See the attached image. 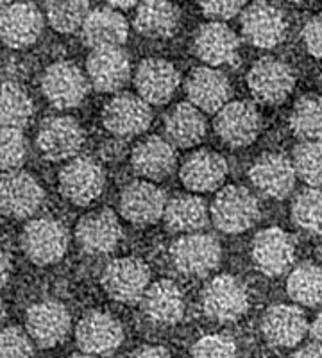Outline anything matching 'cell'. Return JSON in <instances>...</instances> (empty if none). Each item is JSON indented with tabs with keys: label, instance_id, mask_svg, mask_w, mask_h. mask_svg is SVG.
<instances>
[{
	"label": "cell",
	"instance_id": "6da1fadb",
	"mask_svg": "<svg viewBox=\"0 0 322 358\" xmlns=\"http://www.w3.org/2000/svg\"><path fill=\"white\" fill-rule=\"evenodd\" d=\"M212 219L224 233H242L253 228L260 219L256 197L244 187H226L217 194L212 204Z\"/></svg>",
	"mask_w": 322,
	"mask_h": 358
},
{
	"label": "cell",
	"instance_id": "7a4b0ae2",
	"mask_svg": "<svg viewBox=\"0 0 322 358\" xmlns=\"http://www.w3.org/2000/svg\"><path fill=\"white\" fill-rule=\"evenodd\" d=\"M68 248V231L59 220L50 217L34 219L22 233L25 257L38 265H50L61 260Z\"/></svg>",
	"mask_w": 322,
	"mask_h": 358
},
{
	"label": "cell",
	"instance_id": "3957f363",
	"mask_svg": "<svg viewBox=\"0 0 322 358\" xmlns=\"http://www.w3.org/2000/svg\"><path fill=\"white\" fill-rule=\"evenodd\" d=\"M204 313L219 322H233L247 312L249 292L240 280L222 274L206 283L200 296Z\"/></svg>",
	"mask_w": 322,
	"mask_h": 358
},
{
	"label": "cell",
	"instance_id": "277c9868",
	"mask_svg": "<svg viewBox=\"0 0 322 358\" xmlns=\"http://www.w3.org/2000/svg\"><path fill=\"white\" fill-rule=\"evenodd\" d=\"M45 203V190L24 171L4 172L0 178V212L11 219H29Z\"/></svg>",
	"mask_w": 322,
	"mask_h": 358
},
{
	"label": "cell",
	"instance_id": "5b68a950",
	"mask_svg": "<svg viewBox=\"0 0 322 358\" xmlns=\"http://www.w3.org/2000/svg\"><path fill=\"white\" fill-rule=\"evenodd\" d=\"M221 244L210 235L188 233L170 248V260L184 276H206L221 262Z\"/></svg>",
	"mask_w": 322,
	"mask_h": 358
},
{
	"label": "cell",
	"instance_id": "8992f818",
	"mask_svg": "<svg viewBox=\"0 0 322 358\" xmlns=\"http://www.w3.org/2000/svg\"><path fill=\"white\" fill-rule=\"evenodd\" d=\"M41 90L54 108L70 110L79 106L88 95V78L75 63L57 62L43 73Z\"/></svg>",
	"mask_w": 322,
	"mask_h": 358
},
{
	"label": "cell",
	"instance_id": "52a82bcc",
	"mask_svg": "<svg viewBox=\"0 0 322 358\" xmlns=\"http://www.w3.org/2000/svg\"><path fill=\"white\" fill-rule=\"evenodd\" d=\"M106 176L95 159L74 158L59 172V190L63 197L78 206L92 204L104 190Z\"/></svg>",
	"mask_w": 322,
	"mask_h": 358
},
{
	"label": "cell",
	"instance_id": "ba28073f",
	"mask_svg": "<svg viewBox=\"0 0 322 358\" xmlns=\"http://www.w3.org/2000/svg\"><path fill=\"white\" fill-rule=\"evenodd\" d=\"M149 267L138 258L113 260L102 273V287L119 303H138L149 287Z\"/></svg>",
	"mask_w": 322,
	"mask_h": 358
},
{
	"label": "cell",
	"instance_id": "9c48e42d",
	"mask_svg": "<svg viewBox=\"0 0 322 358\" xmlns=\"http://www.w3.org/2000/svg\"><path fill=\"white\" fill-rule=\"evenodd\" d=\"M247 85L258 102L279 104L294 90L295 76L286 63L276 57H263L249 72Z\"/></svg>",
	"mask_w": 322,
	"mask_h": 358
},
{
	"label": "cell",
	"instance_id": "30bf717a",
	"mask_svg": "<svg viewBox=\"0 0 322 358\" xmlns=\"http://www.w3.org/2000/svg\"><path fill=\"white\" fill-rule=\"evenodd\" d=\"M75 341L79 350L94 357H110L124 342L120 322L110 313L90 312L78 322Z\"/></svg>",
	"mask_w": 322,
	"mask_h": 358
},
{
	"label": "cell",
	"instance_id": "8fae6325",
	"mask_svg": "<svg viewBox=\"0 0 322 358\" xmlns=\"http://www.w3.org/2000/svg\"><path fill=\"white\" fill-rule=\"evenodd\" d=\"M85 143V131L70 117H50L38 131V149L50 162L74 158Z\"/></svg>",
	"mask_w": 322,
	"mask_h": 358
},
{
	"label": "cell",
	"instance_id": "7c38bea8",
	"mask_svg": "<svg viewBox=\"0 0 322 358\" xmlns=\"http://www.w3.org/2000/svg\"><path fill=\"white\" fill-rule=\"evenodd\" d=\"M43 31V18L33 2H11L0 9V40L11 49L36 43Z\"/></svg>",
	"mask_w": 322,
	"mask_h": 358
},
{
	"label": "cell",
	"instance_id": "4fadbf2b",
	"mask_svg": "<svg viewBox=\"0 0 322 358\" xmlns=\"http://www.w3.org/2000/svg\"><path fill=\"white\" fill-rule=\"evenodd\" d=\"M261 118L254 104L247 101L228 102L217 111L215 131L231 147L251 145L258 138Z\"/></svg>",
	"mask_w": 322,
	"mask_h": 358
},
{
	"label": "cell",
	"instance_id": "5bb4252c",
	"mask_svg": "<svg viewBox=\"0 0 322 358\" xmlns=\"http://www.w3.org/2000/svg\"><path fill=\"white\" fill-rule=\"evenodd\" d=\"M70 313L59 301H40L27 310L25 328L27 335L40 348L61 344L70 331Z\"/></svg>",
	"mask_w": 322,
	"mask_h": 358
},
{
	"label": "cell",
	"instance_id": "9a60e30c",
	"mask_svg": "<svg viewBox=\"0 0 322 358\" xmlns=\"http://www.w3.org/2000/svg\"><path fill=\"white\" fill-rule=\"evenodd\" d=\"M242 34L258 49H272L285 40L286 20L279 9L260 0L242 15Z\"/></svg>",
	"mask_w": 322,
	"mask_h": 358
},
{
	"label": "cell",
	"instance_id": "2e32d148",
	"mask_svg": "<svg viewBox=\"0 0 322 358\" xmlns=\"http://www.w3.org/2000/svg\"><path fill=\"white\" fill-rule=\"evenodd\" d=\"M152 111L140 95L122 94L113 97L104 108L102 122L117 136H135L151 126Z\"/></svg>",
	"mask_w": 322,
	"mask_h": 358
},
{
	"label": "cell",
	"instance_id": "e0dca14e",
	"mask_svg": "<svg viewBox=\"0 0 322 358\" xmlns=\"http://www.w3.org/2000/svg\"><path fill=\"white\" fill-rule=\"evenodd\" d=\"M249 178L258 192L272 199H285L298 181L292 159L279 152H269L258 158L249 171Z\"/></svg>",
	"mask_w": 322,
	"mask_h": 358
},
{
	"label": "cell",
	"instance_id": "ac0fdd59",
	"mask_svg": "<svg viewBox=\"0 0 322 358\" xmlns=\"http://www.w3.org/2000/svg\"><path fill=\"white\" fill-rule=\"evenodd\" d=\"M167 204V196L151 181H133L120 197V212L124 219L135 226H149L161 219Z\"/></svg>",
	"mask_w": 322,
	"mask_h": 358
},
{
	"label": "cell",
	"instance_id": "d6986e66",
	"mask_svg": "<svg viewBox=\"0 0 322 358\" xmlns=\"http://www.w3.org/2000/svg\"><path fill=\"white\" fill-rule=\"evenodd\" d=\"M88 81L95 90L104 94H115L127 83L131 76L129 56L120 47L92 49L86 62Z\"/></svg>",
	"mask_w": 322,
	"mask_h": 358
},
{
	"label": "cell",
	"instance_id": "ffe728a7",
	"mask_svg": "<svg viewBox=\"0 0 322 358\" xmlns=\"http://www.w3.org/2000/svg\"><path fill=\"white\" fill-rule=\"evenodd\" d=\"M240 40L222 22H210L197 31L193 38V50L206 65L233 66L238 62Z\"/></svg>",
	"mask_w": 322,
	"mask_h": 358
},
{
	"label": "cell",
	"instance_id": "44dd1931",
	"mask_svg": "<svg viewBox=\"0 0 322 358\" xmlns=\"http://www.w3.org/2000/svg\"><path fill=\"white\" fill-rule=\"evenodd\" d=\"M122 228L111 210H98L82 217L75 228V238L88 255H106L120 242Z\"/></svg>",
	"mask_w": 322,
	"mask_h": 358
},
{
	"label": "cell",
	"instance_id": "7402d4cb",
	"mask_svg": "<svg viewBox=\"0 0 322 358\" xmlns=\"http://www.w3.org/2000/svg\"><path fill=\"white\" fill-rule=\"evenodd\" d=\"M295 248L288 233L279 228H267L253 242V260L267 276H279L294 264Z\"/></svg>",
	"mask_w": 322,
	"mask_h": 358
},
{
	"label": "cell",
	"instance_id": "603a6c76",
	"mask_svg": "<svg viewBox=\"0 0 322 358\" xmlns=\"http://www.w3.org/2000/svg\"><path fill=\"white\" fill-rule=\"evenodd\" d=\"M308 321L301 308L292 305H274L261 319V334L276 348H294L305 338Z\"/></svg>",
	"mask_w": 322,
	"mask_h": 358
},
{
	"label": "cell",
	"instance_id": "cb8c5ba5",
	"mask_svg": "<svg viewBox=\"0 0 322 358\" xmlns=\"http://www.w3.org/2000/svg\"><path fill=\"white\" fill-rule=\"evenodd\" d=\"M180 72L165 59H145L136 70L135 83L138 95L149 104H165L180 86Z\"/></svg>",
	"mask_w": 322,
	"mask_h": 358
},
{
	"label": "cell",
	"instance_id": "d4e9b609",
	"mask_svg": "<svg viewBox=\"0 0 322 358\" xmlns=\"http://www.w3.org/2000/svg\"><path fill=\"white\" fill-rule=\"evenodd\" d=\"M186 94L193 106L206 113H215L231 97V85L228 78L215 66L196 69L186 81Z\"/></svg>",
	"mask_w": 322,
	"mask_h": 358
},
{
	"label": "cell",
	"instance_id": "484cf974",
	"mask_svg": "<svg viewBox=\"0 0 322 358\" xmlns=\"http://www.w3.org/2000/svg\"><path fill=\"white\" fill-rule=\"evenodd\" d=\"M228 176V163L217 152L203 149L184 159L181 167V181L192 192H213L221 187Z\"/></svg>",
	"mask_w": 322,
	"mask_h": 358
},
{
	"label": "cell",
	"instance_id": "4316f807",
	"mask_svg": "<svg viewBox=\"0 0 322 358\" xmlns=\"http://www.w3.org/2000/svg\"><path fill=\"white\" fill-rule=\"evenodd\" d=\"M82 41L90 49L120 47L127 40L126 18L115 9L98 8L88 13L81 25Z\"/></svg>",
	"mask_w": 322,
	"mask_h": 358
},
{
	"label": "cell",
	"instance_id": "83f0119b",
	"mask_svg": "<svg viewBox=\"0 0 322 358\" xmlns=\"http://www.w3.org/2000/svg\"><path fill=\"white\" fill-rule=\"evenodd\" d=\"M143 313L156 324H175L184 315V297L170 280H159L145 289L142 296Z\"/></svg>",
	"mask_w": 322,
	"mask_h": 358
},
{
	"label": "cell",
	"instance_id": "f1b7e54d",
	"mask_svg": "<svg viewBox=\"0 0 322 358\" xmlns=\"http://www.w3.org/2000/svg\"><path fill=\"white\" fill-rule=\"evenodd\" d=\"M131 163L142 178L161 181L175 167L174 145L161 136H149L135 147Z\"/></svg>",
	"mask_w": 322,
	"mask_h": 358
},
{
	"label": "cell",
	"instance_id": "f546056e",
	"mask_svg": "<svg viewBox=\"0 0 322 358\" xmlns=\"http://www.w3.org/2000/svg\"><path fill=\"white\" fill-rule=\"evenodd\" d=\"M135 25L145 38L167 40L177 31L180 11L168 0H143L136 11Z\"/></svg>",
	"mask_w": 322,
	"mask_h": 358
},
{
	"label": "cell",
	"instance_id": "4dcf8cb0",
	"mask_svg": "<svg viewBox=\"0 0 322 358\" xmlns=\"http://www.w3.org/2000/svg\"><path fill=\"white\" fill-rule=\"evenodd\" d=\"M165 134L172 145L193 147L206 134V120L192 102H181L165 117Z\"/></svg>",
	"mask_w": 322,
	"mask_h": 358
},
{
	"label": "cell",
	"instance_id": "1f68e13d",
	"mask_svg": "<svg viewBox=\"0 0 322 358\" xmlns=\"http://www.w3.org/2000/svg\"><path fill=\"white\" fill-rule=\"evenodd\" d=\"M167 229L172 233H197L208 224V208L197 196H175L167 201L163 212Z\"/></svg>",
	"mask_w": 322,
	"mask_h": 358
},
{
	"label": "cell",
	"instance_id": "d6a6232c",
	"mask_svg": "<svg viewBox=\"0 0 322 358\" xmlns=\"http://www.w3.org/2000/svg\"><path fill=\"white\" fill-rule=\"evenodd\" d=\"M34 115V104L17 83L0 85V126L24 127Z\"/></svg>",
	"mask_w": 322,
	"mask_h": 358
},
{
	"label": "cell",
	"instance_id": "836d02e7",
	"mask_svg": "<svg viewBox=\"0 0 322 358\" xmlns=\"http://www.w3.org/2000/svg\"><path fill=\"white\" fill-rule=\"evenodd\" d=\"M286 292L299 305H322V267L314 264L298 265L286 281Z\"/></svg>",
	"mask_w": 322,
	"mask_h": 358
},
{
	"label": "cell",
	"instance_id": "e575fe53",
	"mask_svg": "<svg viewBox=\"0 0 322 358\" xmlns=\"http://www.w3.org/2000/svg\"><path fill=\"white\" fill-rule=\"evenodd\" d=\"M290 127L301 140H322V99L317 95L299 99L290 115Z\"/></svg>",
	"mask_w": 322,
	"mask_h": 358
},
{
	"label": "cell",
	"instance_id": "d590c367",
	"mask_svg": "<svg viewBox=\"0 0 322 358\" xmlns=\"http://www.w3.org/2000/svg\"><path fill=\"white\" fill-rule=\"evenodd\" d=\"M90 13V0H47V18L57 33L78 31Z\"/></svg>",
	"mask_w": 322,
	"mask_h": 358
},
{
	"label": "cell",
	"instance_id": "8d00e7d4",
	"mask_svg": "<svg viewBox=\"0 0 322 358\" xmlns=\"http://www.w3.org/2000/svg\"><path fill=\"white\" fill-rule=\"evenodd\" d=\"M292 219L308 233H322V190L310 187L299 192L292 204Z\"/></svg>",
	"mask_w": 322,
	"mask_h": 358
},
{
	"label": "cell",
	"instance_id": "74e56055",
	"mask_svg": "<svg viewBox=\"0 0 322 358\" xmlns=\"http://www.w3.org/2000/svg\"><path fill=\"white\" fill-rule=\"evenodd\" d=\"M295 174L310 187H322V140H302L294 149Z\"/></svg>",
	"mask_w": 322,
	"mask_h": 358
},
{
	"label": "cell",
	"instance_id": "f35d334b",
	"mask_svg": "<svg viewBox=\"0 0 322 358\" xmlns=\"http://www.w3.org/2000/svg\"><path fill=\"white\" fill-rule=\"evenodd\" d=\"M27 156V142L20 127L0 126V172L20 169Z\"/></svg>",
	"mask_w": 322,
	"mask_h": 358
},
{
	"label": "cell",
	"instance_id": "ab89813d",
	"mask_svg": "<svg viewBox=\"0 0 322 358\" xmlns=\"http://www.w3.org/2000/svg\"><path fill=\"white\" fill-rule=\"evenodd\" d=\"M34 348L18 326H8L0 330V358H33Z\"/></svg>",
	"mask_w": 322,
	"mask_h": 358
},
{
	"label": "cell",
	"instance_id": "60d3db41",
	"mask_svg": "<svg viewBox=\"0 0 322 358\" xmlns=\"http://www.w3.org/2000/svg\"><path fill=\"white\" fill-rule=\"evenodd\" d=\"M192 358H237V344L228 335H206L192 348Z\"/></svg>",
	"mask_w": 322,
	"mask_h": 358
},
{
	"label": "cell",
	"instance_id": "b9f144b4",
	"mask_svg": "<svg viewBox=\"0 0 322 358\" xmlns=\"http://www.w3.org/2000/svg\"><path fill=\"white\" fill-rule=\"evenodd\" d=\"M247 0H199L200 9L208 18L215 22L229 20L237 17Z\"/></svg>",
	"mask_w": 322,
	"mask_h": 358
},
{
	"label": "cell",
	"instance_id": "7bdbcfd3",
	"mask_svg": "<svg viewBox=\"0 0 322 358\" xmlns=\"http://www.w3.org/2000/svg\"><path fill=\"white\" fill-rule=\"evenodd\" d=\"M302 40L306 49L317 59H322V15L312 18L302 29Z\"/></svg>",
	"mask_w": 322,
	"mask_h": 358
},
{
	"label": "cell",
	"instance_id": "ee69618b",
	"mask_svg": "<svg viewBox=\"0 0 322 358\" xmlns=\"http://www.w3.org/2000/svg\"><path fill=\"white\" fill-rule=\"evenodd\" d=\"M131 358H172V355L161 346H143L131 355Z\"/></svg>",
	"mask_w": 322,
	"mask_h": 358
},
{
	"label": "cell",
	"instance_id": "f6af8a7d",
	"mask_svg": "<svg viewBox=\"0 0 322 358\" xmlns=\"http://www.w3.org/2000/svg\"><path fill=\"white\" fill-rule=\"evenodd\" d=\"M292 358H322V344L319 342H312L308 346L301 348L292 355Z\"/></svg>",
	"mask_w": 322,
	"mask_h": 358
},
{
	"label": "cell",
	"instance_id": "bcb514c9",
	"mask_svg": "<svg viewBox=\"0 0 322 358\" xmlns=\"http://www.w3.org/2000/svg\"><path fill=\"white\" fill-rule=\"evenodd\" d=\"M9 276H11V262L8 255L0 249V289L8 283Z\"/></svg>",
	"mask_w": 322,
	"mask_h": 358
},
{
	"label": "cell",
	"instance_id": "7dc6e473",
	"mask_svg": "<svg viewBox=\"0 0 322 358\" xmlns=\"http://www.w3.org/2000/svg\"><path fill=\"white\" fill-rule=\"evenodd\" d=\"M310 334H312V337H314L315 342L322 344V312L319 313L317 317H315V321L312 322Z\"/></svg>",
	"mask_w": 322,
	"mask_h": 358
},
{
	"label": "cell",
	"instance_id": "c3c4849f",
	"mask_svg": "<svg viewBox=\"0 0 322 358\" xmlns=\"http://www.w3.org/2000/svg\"><path fill=\"white\" fill-rule=\"evenodd\" d=\"M108 4L113 6V8H120V9H127V8H133L140 2V0H106Z\"/></svg>",
	"mask_w": 322,
	"mask_h": 358
},
{
	"label": "cell",
	"instance_id": "681fc988",
	"mask_svg": "<svg viewBox=\"0 0 322 358\" xmlns=\"http://www.w3.org/2000/svg\"><path fill=\"white\" fill-rule=\"evenodd\" d=\"M6 315H8V312H6V305H4V301H2V299H0V326L4 324Z\"/></svg>",
	"mask_w": 322,
	"mask_h": 358
},
{
	"label": "cell",
	"instance_id": "f907efd6",
	"mask_svg": "<svg viewBox=\"0 0 322 358\" xmlns=\"http://www.w3.org/2000/svg\"><path fill=\"white\" fill-rule=\"evenodd\" d=\"M70 358H95V357H94V355L82 353V355H74V357H70Z\"/></svg>",
	"mask_w": 322,
	"mask_h": 358
},
{
	"label": "cell",
	"instance_id": "816d5d0a",
	"mask_svg": "<svg viewBox=\"0 0 322 358\" xmlns=\"http://www.w3.org/2000/svg\"><path fill=\"white\" fill-rule=\"evenodd\" d=\"M15 0H0V6H6V4H11Z\"/></svg>",
	"mask_w": 322,
	"mask_h": 358
},
{
	"label": "cell",
	"instance_id": "f5cc1de1",
	"mask_svg": "<svg viewBox=\"0 0 322 358\" xmlns=\"http://www.w3.org/2000/svg\"><path fill=\"white\" fill-rule=\"evenodd\" d=\"M288 2H305V0H288Z\"/></svg>",
	"mask_w": 322,
	"mask_h": 358
},
{
	"label": "cell",
	"instance_id": "db71d44e",
	"mask_svg": "<svg viewBox=\"0 0 322 358\" xmlns=\"http://www.w3.org/2000/svg\"><path fill=\"white\" fill-rule=\"evenodd\" d=\"M319 251H321V258H322V242H321V249H319Z\"/></svg>",
	"mask_w": 322,
	"mask_h": 358
},
{
	"label": "cell",
	"instance_id": "11a10c76",
	"mask_svg": "<svg viewBox=\"0 0 322 358\" xmlns=\"http://www.w3.org/2000/svg\"><path fill=\"white\" fill-rule=\"evenodd\" d=\"M321 86H322V76H321Z\"/></svg>",
	"mask_w": 322,
	"mask_h": 358
}]
</instances>
